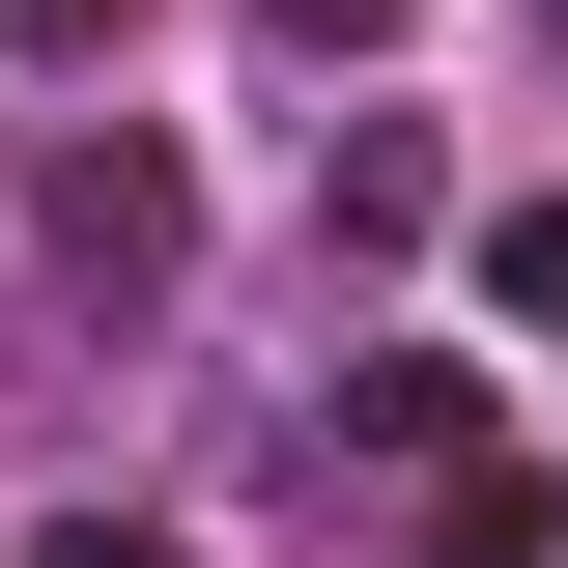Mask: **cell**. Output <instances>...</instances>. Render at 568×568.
Masks as SVG:
<instances>
[{"label": "cell", "mask_w": 568, "mask_h": 568, "mask_svg": "<svg viewBox=\"0 0 568 568\" xmlns=\"http://www.w3.org/2000/svg\"><path fill=\"white\" fill-rule=\"evenodd\" d=\"M29 227H58V284H171V227H200V200H171V142H114V114H85L58 171H29Z\"/></svg>", "instance_id": "cell-1"}, {"label": "cell", "mask_w": 568, "mask_h": 568, "mask_svg": "<svg viewBox=\"0 0 568 568\" xmlns=\"http://www.w3.org/2000/svg\"><path fill=\"white\" fill-rule=\"evenodd\" d=\"M398 568H568V511L511 484V455H455V484H426V540H398Z\"/></svg>", "instance_id": "cell-4"}, {"label": "cell", "mask_w": 568, "mask_h": 568, "mask_svg": "<svg viewBox=\"0 0 568 568\" xmlns=\"http://www.w3.org/2000/svg\"><path fill=\"white\" fill-rule=\"evenodd\" d=\"M484 313H568V171H540V200H484Z\"/></svg>", "instance_id": "cell-5"}, {"label": "cell", "mask_w": 568, "mask_h": 568, "mask_svg": "<svg viewBox=\"0 0 568 568\" xmlns=\"http://www.w3.org/2000/svg\"><path fill=\"white\" fill-rule=\"evenodd\" d=\"M0 29H29V58H58V85H85V58H114V29H142V0H0Z\"/></svg>", "instance_id": "cell-6"}, {"label": "cell", "mask_w": 568, "mask_h": 568, "mask_svg": "<svg viewBox=\"0 0 568 568\" xmlns=\"http://www.w3.org/2000/svg\"><path fill=\"white\" fill-rule=\"evenodd\" d=\"M313 227H342V256H426V227H455L426 114H342V142H313Z\"/></svg>", "instance_id": "cell-3"}, {"label": "cell", "mask_w": 568, "mask_h": 568, "mask_svg": "<svg viewBox=\"0 0 568 568\" xmlns=\"http://www.w3.org/2000/svg\"><path fill=\"white\" fill-rule=\"evenodd\" d=\"M342 455H369V484H455V455H484L455 342H369V369H342Z\"/></svg>", "instance_id": "cell-2"}, {"label": "cell", "mask_w": 568, "mask_h": 568, "mask_svg": "<svg viewBox=\"0 0 568 568\" xmlns=\"http://www.w3.org/2000/svg\"><path fill=\"white\" fill-rule=\"evenodd\" d=\"M29 568H171V540H142V511H58V540H29Z\"/></svg>", "instance_id": "cell-8"}, {"label": "cell", "mask_w": 568, "mask_h": 568, "mask_svg": "<svg viewBox=\"0 0 568 568\" xmlns=\"http://www.w3.org/2000/svg\"><path fill=\"white\" fill-rule=\"evenodd\" d=\"M256 29H284V58H369V29H398V0H256Z\"/></svg>", "instance_id": "cell-7"}, {"label": "cell", "mask_w": 568, "mask_h": 568, "mask_svg": "<svg viewBox=\"0 0 568 568\" xmlns=\"http://www.w3.org/2000/svg\"><path fill=\"white\" fill-rule=\"evenodd\" d=\"M540 58H568V0H540Z\"/></svg>", "instance_id": "cell-9"}]
</instances>
